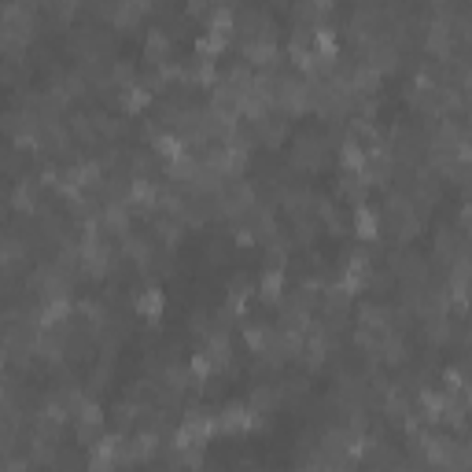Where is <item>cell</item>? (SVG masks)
<instances>
[{"label":"cell","mask_w":472,"mask_h":472,"mask_svg":"<svg viewBox=\"0 0 472 472\" xmlns=\"http://www.w3.org/2000/svg\"><path fill=\"white\" fill-rule=\"evenodd\" d=\"M214 432H218V425L211 421V417H185V425L174 432V447H177V450L200 447V443H207Z\"/></svg>","instance_id":"1"},{"label":"cell","mask_w":472,"mask_h":472,"mask_svg":"<svg viewBox=\"0 0 472 472\" xmlns=\"http://www.w3.org/2000/svg\"><path fill=\"white\" fill-rule=\"evenodd\" d=\"M255 425H258V413L247 410V406H229V410L221 413V421H218L221 432H247Z\"/></svg>","instance_id":"2"},{"label":"cell","mask_w":472,"mask_h":472,"mask_svg":"<svg viewBox=\"0 0 472 472\" xmlns=\"http://www.w3.org/2000/svg\"><path fill=\"white\" fill-rule=\"evenodd\" d=\"M314 56L325 59V63L339 56V45H336V30H332V26H314Z\"/></svg>","instance_id":"3"},{"label":"cell","mask_w":472,"mask_h":472,"mask_svg":"<svg viewBox=\"0 0 472 472\" xmlns=\"http://www.w3.org/2000/svg\"><path fill=\"white\" fill-rule=\"evenodd\" d=\"M354 236H362V240H376L380 236V218L373 207H354Z\"/></svg>","instance_id":"4"},{"label":"cell","mask_w":472,"mask_h":472,"mask_svg":"<svg viewBox=\"0 0 472 472\" xmlns=\"http://www.w3.org/2000/svg\"><path fill=\"white\" fill-rule=\"evenodd\" d=\"M226 48H229L226 34H211V30H207V34L196 37V56H200V59H214L218 52H226Z\"/></svg>","instance_id":"5"},{"label":"cell","mask_w":472,"mask_h":472,"mask_svg":"<svg viewBox=\"0 0 472 472\" xmlns=\"http://www.w3.org/2000/svg\"><path fill=\"white\" fill-rule=\"evenodd\" d=\"M155 152H159L163 159L177 163V159H185V140L174 137V133H163V137H155Z\"/></svg>","instance_id":"6"},{"label":"cell","mask_w":472,"mask_h":472,"mask_svg":"<svg viewBox=\"0 0 472 472\" xmlns=\"http://www.w3.org/2000/svg\"><path fill=\"white\" fill-rule=\"evenodd\" d=\"M137 314L140 318H159L163 314V292L159 288H148V292L137 295Z\"/></svg>","instance_id":"7"},{"label":"cell","mask_w":472,"mask_h":472,"mask_svg":"<svg viewBox=\"0 0 472 472\" xmlns=\"http://www.w3.org/2000/svg\"><path fill=\"white\" fill-rule=\"evenodd\" d=\"M258 292L266 295V299H281V292H284V270H266L262 273V281H258Z\"/></svg>","instance_id":"8"},{"label":"cell","mask_w":472,"mask_h":472,"mask_svg":"<svg viewBox=\"0 0 472 472\" xmlns=\"http://www.w3.org/2000/svg\"><path fill=\"white\" fill-rule=\"evenodd\" d=\"M67 310H71L67 299H63V295H52L48 307H45V314H41V329H52V325H59L63 318H67Z\"/></svg>","instance_id":"9"},{"label":"cell","mask_w":472,"mask_h":472,"mask_svg":"<svg viewBox=\"0 0 472 472\" xmlns=\"http://www.w3.org/2000/svg\"><path fill=\"white\" fill-rule=\"evenodd\" d=\"M421 406L428 417H443L450 410V399H447V391H421Z\"/></svg>","instance_id":"10"},{"label":"cell","mask_w":472,"mask_h":472,"mask_svg":"<svg viewBox=\"0 0 472 472\" xmlns=\"http://www.w3.org/2000/svg\"><path fill=\"white\" fill-rule=\"evenodd\" d=\"M207 30H211V34H226V37H229V30H236L233 11H229V8H214V11H211V19H207Z\"/></svg>","instance_id":"11"},{"label":"cell","mask_w":472,"mask_h":472,"mask_svg":"<svg viewBox=\"0 0 472 472\" xmlns=\"http://www.w3.org/2000/svg\"><path fill=\"white\" fill-rule=\"evenodd\" d=\"M148 89H144V85H129L126 89V96H122V108L129 111V115H137V111H144V108H148Z\"/></svg>","instance_id":"12"},{"label":"cell","mask_w":472,"mask_h":472,"mask_svg":"<svg viewBox=\"0 0 472 472\" xmlns=\"http://www.w3.org/2000/svg\"><path fill=\"white\" fill-rule=\"evenodd\" d=\"M339 163H344L347 170H362V166H365V152H362V144H358V140H347L344 148H339Z\"/></svg>","instance_id":"13"},{"label":"cell","mask_w":472,"mask_h":472,"mask_svg":"<svg viewBox=\"0 0 472 472\" xmlns=\"http://www.w3.org/2000/svg\"><path fill=\"white\" fill-rule=\"evenodd\" d=\"M189 369H192V376L196 380H207L214 373V358H211V351H196L192 358H189Z\"/></svg>","instance_id":"14"},{"label":"cell","mask_w":472,"mask_h":472,"mask_svg":"<svg viewBox=\"0 0 472 472\" xmlns=\"http://www.w3.org/2000/svg\"><path fill=\"white\" fill-rule=\"evenodd\" d=\"M247 56H251L255 63H270L273 56H277V45H273V41H266V37H258L255 45H247Z\"/></svg>","instance_id":"15"},{"label":"cell","mask_w":472,"mask_h":472,"mask_svg":"<svg viewBox=\"0 0 472 472\" xmlns=\"http://www.w3.org/2000/svg\"><path fill=\"white\" fill-rule=\"evenodd\" d=\"M129 196H133V203H144V207H152V203H155V189H152L144 177H137L133 185H129Z\"/></svg>","instance_id":"16"},{"label":"cell","mask_w":472,"mask_h":472,"mask_svg":"<svg viewBox=\"0 0 472 472\" xmlns=\"http://www.w3.org/2000/svg\"><path fill=\"white\" fill-rule=\"evenodd\" d=\"M462 388H465V376L457 373V369H447V373H443V391H447V395H457Z\"/></svg>","instance_id":"17"},{"label":"cell","mask_w":472,"mask_h":472,"mask_svg":"<svg viewBox=\"0 0 472 472\" xmlns=\"http://www.w3.org/2000/svg\"><path fill=\"white\" fill-rule=\"evenodd\" d=\"M196 82H200V85H211V82H214V63H211V59H200V63H196Z\"/></svg>","instance_id":"18"},{"label":"cell","mask_w":472,"mask_h":472,"mask_svg":"<svg viewBox=\"0 0 472 472\" xmlns=\"http://www.w3.org/2000/svg\"><path fill=\"white\" fill-rule=\"evenodd\" d=\"M244 339H247V347L262 351L266 347V329H244Z\"/></svg>","instance_id":"19"},{"label":"cell","mask_w":472,"mask_h":472,"mask_svg":"<svg viewBox=\"0 0 472 472\" xmlns=\"http://www.w3.org/2000/svg\"><path fill=\"white\" fill-rule=\"evenodd\" d=\"M30 203H34L30 185H19V189H15V207H19V211H30Z\"/></svg>","instance_id":"20"}]
</instances>
